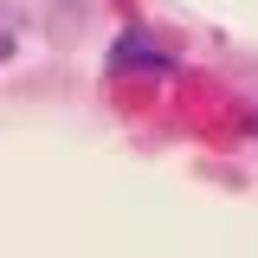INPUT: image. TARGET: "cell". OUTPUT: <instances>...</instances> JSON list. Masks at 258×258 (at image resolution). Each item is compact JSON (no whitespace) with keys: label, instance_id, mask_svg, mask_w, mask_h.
I'll use <instances>...</instances> for the list:
<instances>
[{"label":"cell","instance_id":"1","mask_svg":"<svg viewBox=\"0 0 258 258\" xmlns=\"http://www.w3.org/2000/svg\"><path fill=\"white\" fill-rule=\"evenodd\" d=\"M116 52H123V58H136V64H149V58H155V52H149V45H142V39H123V45H116Z\"/></svg>","mask_w":258,"mask_h":258}]
</instances>
